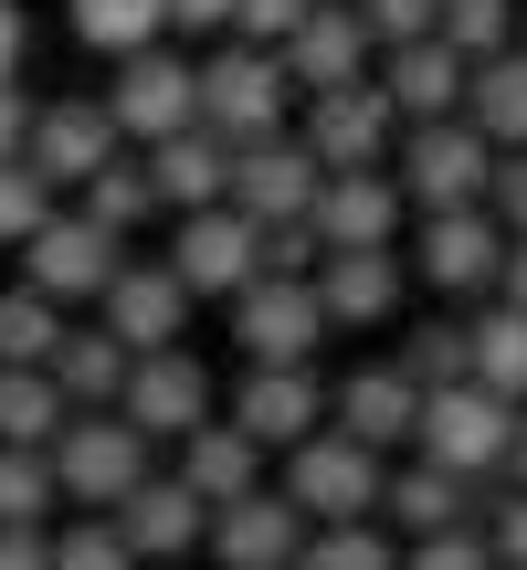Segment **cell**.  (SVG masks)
<instances>
[{
	"mask_svg": "<svg viewBox=\"0 0 527 570\" xmlns=\"http://www.w3.org/2000/svg\"><path fill=\"white\" fill-rule=\"evenodd\" d=\"M296 570H401V539L390 529H306Z\"/></svg>",
	"mask_w": 527,
	"mask_h": 570,
	"instance_id": "cell-36",
	"label": "cell"
},
{
	"mask_svg": "<svg viewBox=\"0 0 527 570\" xmlns=\"http://www.w3.org/2000/svg\"><path fill=\"white\" fill-rule=\"evenodd\" d=\"M211 370L190 360V348H159V360H127V391H117V423L148 433V444H180V433L211 423Z\"/></svg>",
	"mask_w": 527,
	"mask_h": 570,
	"instance_id": "cell-10",
	"label": "cell"
},
{
	"mask_svg": "<svg viewBox=\"0 0 527 570\" xmlns=\"http://www.w3.org/2000/svg\"><path fill=\"white\" fill-rule=\"evenodd\" d=\"M285 106H296V75H285L275 53H253V42H232V53H211V63H201V127H211L222 148L275 138Z\"/></svg>",
	"mask_w": 527,
	"mask_h": 570,
	"instance_id": "cell-6",
	"label": "cell"
},
{
	"mask_svg": "<svg viewBox=\"0 0 527 570\" xmlns=\"http://www.w3.org/2000/svg\"><path fill=\"white\" fill-rule=\"evenodd\" d=\"M138 169H148V190H159V212H211L222 180H232V148L211 138V127H180V138L138 148Z\"/></svg>",
	"mask_w": 527,
	"mask_h": 570,
	"instance_id": "cell-25",
	"label": "cell"
},
{
	"mask_svg": "<svg viewBox=\"0 0 527 570\" xmlns=\"http://www.w3.org/2000/svg\"><path fill=\"white\" fill-rule=\"evenodd\" d=\"M475 539H486L496 570H527V497H496V518H486Z\"/></svg>",
	"mask_w": 527,
	"mask_h": 570,
	"instance_id": "cell-45",
	"label": "cell"
},
{
	"mask_svg": "<svg viewBox=\"0 0 527 570\" xmlns=\"http://www.w3.org/2000/svg\"><path fill=\"white\" fill-rule=\"evenodd\" d=\"M507 433H517V412L496 402V391H475V381L422 391V423H411V465H444V475H465V487H486V475L507 465Z\"/></svg>",
	"mask_w": 527,
	"mask_h": 570,
	"instance_id": "cell-4",
	"label": "cell"
},
{
	"mask_svg": "<svg viewBox=\"0 0 527 570\" xmlns=\"http://www.w3.org/2000/svg\"><path fill=\"white\" fill-rule=\"evenodd\" d=\"M53 570H138V550H127L106 518H74V529L53 539Z\"/></svg>",
	"mask_w": 527,
	"mask_h": 570,
	"instance_id": "cell-39",
	"label": "cell"
},
{
	"mask_svg": "<svg viewBox=\"0 0 527 570\" xmlns=\"http://www.w3.org/2000/svg\"><path fill=\"white\" fill-rule=\"evenodd\" d=\"M401 570H496V560H486V539H475V529H444V539H411Z\"/></svg>",
	"mask_w": 527,
	"mask_h": 570,
	"instance_id": "cell-43",
	"label": "cell"
},
{
	"mask_svg": "<svg viewBox=\"0 0 527 570\" xmlns=\"http://www.w3.org/2000/svg\"><path fill=\"white\" fill-rule=\"evenodd\" d=\"M117 265H127V244L96 233L84 212H53V223L21 244V285H32L42 306H96L106 285H117Z\"/></svg>",
	"mask_w": 527,
	"mask_h": 570,
	"instance_id": "cell-7",
	"label": "cell"
},
{
	"mask_svg": "<svg viewBox=\"0 0 527 570\" xmlns=\"http://www.w3.org/2000/svg\"><path fill=\"white\" fill-rule=\"evenodd\" d=\"M390 138H401V117H390L380 85H338V96H306V127L296 148L338 180V169H390Z\"/></svg>",
	"mask_w": 527,
	"mask_h": 570,
	"instance_id": "cell-11",
	"label": "cell"
},
{
	"mask_svg": "<svg viewBox=\"0 0 527 570\" xmlns=\"http://www.w3.org/2000/svg\"><path fill=\"white\" fill-rule=\"evenodd\" d=\"M0 570H53V529H0Z\"/></svg>",
	"mask_w": 527,
	"mask_h": 570,
	"instance_id": "cell-46",
	"label": "cell"
},
{
	"mask_svg": "<svg viewBox=\"0 0 527 570\" xmlns=\"http://www.w3.org/2000/svg\"><path fill=\"white\" fill-rule=\"evenodd\" d=\"M106 529H117L127 550H138V570H159V560H190V550H201V529H211V508H201V497L180 487V475H148V487L127 497V508L106 518Z\"/></svg>",
	"mask_w": 527,
	"mask_h": 570,
	"instance_id": "cell-22",
	"label": "cell"
},
{
	"mask_svg": "<svg viewBox=\"0 0 527 570\" xmlns=\"http://www.w3.org/2000/svg\"><path fill=\"white\" fill-rule=\"evenodd\" d=\"M465 75L475 63L465 53H444V42H401V53H380V96H390V117L401 127H432V117H465Z\"/></svg>",
	"mask_w": 527,
	"mask_h": 570,
	"instance_id": "cell-23",
	"label": "cell"
},
{
	"mask_svg": "<svg viewBox=\"0 0 527 570\" xmlns=\"http://www.w3.org/2000/svg\"><path fill=\"white\" fill-rule=\"evenodd\" d=\"M201 550L222 560V570H296V550H306V518L285 508L275 487H253V497H232V508H211Z\"/></svg>",
	"mask_w": 527,
	"mask_h": 570,
	"instance_id": "cell-21",
	"label": "cell"
},
{
	"mask_svg": "<svg viewBox=\"0 0 527 570\" xmlns=\"http://www.w3.org/2000/svg\"><path fill=\"white\" fill-rule=\"evenodd\" d=\"M465 127L507 159V148H527V42H507L496 63H475L465 75Z\"/></svg>",
	"mask_w": 527,
	"mask_h": 570,
	"instance_id": "cell-27",
	"label": "cell"
},
{
	"mask_svg": "<svg viewBox=\"0 0 527 570\" xmlns=\"http://www.w3.org/2000/svg\"><path fill=\"white\" fill-rule=\"evenodd\" d=\"M21 53H32V21H21V0H0V85H21Z\"/></svg>",
	"mask_w": 527,
	"mask_h": 570,
	"instance_id": "cell-48",
	"label": "cell"
},
{
	"mask_svg": "<svg viewBox=\"0 0 527 570\" xmlns=\"http://www.w3.org/2000/svg\"><path fill=\"white\" fill-rule=\"evenodd\" d=\"M53 391H63V412H117V391H127V348L106 338V327H63V348H53Z\"/></svg>",
	"mask_w": 527,
	"mask_h": 570,
	"instance_id": "cell-28",
	"label": "cell"
},
{
	"mask_svg": "<svg viewBox=\"0 0 527 570\" xmlns=\"http://www.w3.org/2000/svg\"><path fill=\"white\" fill-rule=\"evenodd\" d=\"M222 423L243 433L253 454H296V444L327 433V391H317V370H243V391H232Z\"/></svg>",
	"mask_w": 527,
	"mask_h": 570,
	"instance_id": "cell-14",
	"label": "cell"
},
{
	"mask_svg": "<svg viewBox=\"0 0 527 570\" xmlns=\"http://www.w3.org/2000/svg\"><path fill=\"white\" fill-rule=\"evenodd\" d=\"M96 106L117 117V138L159 148V138H180V127H201V63L169 53V42H148V53H127V63H117V85H106Z\"/></svg>",
	"mask_w": 527,
	"mask_h": 570,
	"instance_id": "cell-5",
	"label": "cell"
},
{
	"mask_svg": "<svg viewBox=\"0 0 527 570\" xmlns=\"http://www.w3.org/2000/svg\"><path fill=\"white\" fill-rule=\"evenodd\" d=\"M317 180H327V169L296 148V127H275V138H243V148H232L222 202L243 212L253 233H275V223H306V212H317Z\"/></svg>",
	"mask_w": 527,
	"mask_h": 570,
	"instance_id": "cell-9",
	"label": "cell"
},
{
	"mask_svg": "<svg viewBox=\"0 0 527 570\" xmlns=\"http://www.w3.org/2000/svg\"><path fill=\"white\" fill-rule=\"evenodd\" d=\"M180 487L201 497V508H232V497H253V487H264V454L222 423V412H211L201 433H180Z\"/></svg>",
	"mask_w": 527,
	"mask_h": 570,
	"instance_id": "cell-26",
	"label": "cell"
},
{
	"mask_svg": "<svg viewBox=\"0 0 527 570\" xmlns=\"http://www.w3.org/2000/svg\"><path fill=\"white\" fill-rule=\"evenodd\" d=\"M74 423L53 391V370H0V444L11 454H53V433Z\"/></svg>",
	"mask_w": 527,
	"mask_h": 570,
	"instance_id": "cell-30",
	"label": "cell"
},
{
	"mask_svg": "<svg viewBox=\"0 0 527 570\" xmlns=\"http://www.w3.org/2000/svg\"><path fill=\"white\" fill-rule=\"evenodd\" d=\"M517 42H527V0H517Z\"/></svg>",
	"mask_w": 527,
	"mask_h": 570,
	"instance_id": "cell-52",
	"label": "cell"
},
{
	"mask_svg": "<svg viewBox=\"0 0 527 570\" xmlns=\"http://www.w3.org/2000/svg\"><path fill=\"white\" fill-rule=\"evenodd\" d=\"M380 454H359L348 444V433H317V444H296L285 454V508L306 518V529H369V518H380Z\"/></svg>",
	"mask_w": 527,
	"mask_h": 570,
	"instance_id": "cell-3",
	"label": "cell"
},
{
	"mask_svg": "<svg viewBox=\"0 0 527 570\" xmlns=\"http://www.w3.org/2000/svg\"><path fill=\"white\" fill-rule=\"evenodd\" d=\"M306 296H317L327 327H390L401 296H411V265H401V254H317Z\"/></svg>",
	"mask_w": 527,
	"mask_h": 570,
	"instance_id": "cell-20",
	"label": "cell"
},
{
	"mask_svg": "<svg viewBox=\"0 0 527 570\" xmlns=\"http://www.w3.org/2000/svg\"><path fill=\"white\" fill-rule=\"evenodd\" d=\"M496 475H507V497H527V412H517V433H507V465H496Z\"/></svg>",
	"mask_w": 527,
	"mask_h": 570,
	"instance_id": "cell-51",
	"label": "cell"
},
{
	"mask_svg": "<svg viewBox=\"0 0 527 570\" xmlns=\"http://www.w3.org/2000/svg\"><path fill=\"white\" fill-rule=\"evenodd\" d=\"M253 254H264V275H285V285H306V275H317V233H306V223H275Z\"/></svg>",
	"mask_w": 527,
	"mask_h": 570,
	"instance_id": "cell-44",
	"label": "cell"
},
{
	"mask_svg": "<svg viewBox=\"0 0 527 570\" xmlns=\"http://www.w3.org/2000/svg\"><path fill=\"white\" fill-rule=\"evenodd\" d=\"M486 169H496V148L465 117H432V127H401L390 138V180H401V202L422 223L432 212H486Z\"/></svg>",
	"mask_w": 527,
	"mask_h": 570,
	"instance_id": "cell-2",
	"label": "cell"
},
{
	"mask_svg": "<svg viewBox=\"0 0 527 570\" xmlns=\"http://www.w3.org/2000/svg\"><path fill=\"white\" fill-rule=\"evenodd\" d=\"M63 348V306H42L32 285H11L0 296V370H53Z\"/></svg>",
	"mask_w": 527,
	"mask_h": 570,
	"instance_id": "cell-32",
	"label": "cell"
},
{
	"mask_svg": "<svg viewBox=\"0 0 527 570\" xmlns=\"http://www.w3.org/2000/svg\"><path fill=\"white\" fill-rule=\"evenodd\" d=\"M486 223H496V233H507V244H517V233H527V148H507V159H496V169H486Z\"/></svg>",
	"mask_w": 527,
	"mask_h": 570,
	"instance_id": "cell-42",
	"label": "cell"
},
{
	"mask_svg": "<svg viewBox=\"0 0 527 570\" xmlns=\"http://www.w3.org/2000/svg\"><path fill=\"white\" fill-rule=\"evenodd\" d=\"M148 212H159V190H148V169H138V159H106L96 180H84V223H96V233H117V244L148 223Z\"/></svg>",
	"mask_w": 527,
	"mask_h": 570,
	"instance_id": "cell-34",
	"label": "cell"
},
{
	"mask_svg": "<svg viewBox=\"0 0 527 570\" xmlns=\"http://www.w3.org/2000/svg\"><path fill=\"white\" fill-rule=\"evenodd\" d=\"M63 21H74V42H84V53H148V42H159L169 32V11H159V0H63Z\"/></svg>",
	"mask_w": 527,
	"mask_h": 570,
	"instance_id": "cell-31",
	"label": "cell"
},
{
	"mask_svg": "<svg viewBox=\"0 0 527 570\" xmlns=\"http://www.w3.org/2000/svg\"><path fill=\"white\" fill-rule=\"evenodd\" d=\"M169 32H232V0H159Z\"/></svg>",
	"mask_w": 527,
	"mask_h": 570,
	"instance_id": "cell-47",
	"label": "cell"
},
{
	"mask_svg": "<svg viewBox=\"0 0 527 570\" xmlns=\"http://www.w3.org/2000/svg\"><path fill=\"white\" fill-rule=\"evenodd\" d=\"M285 75H296V96H338V85H369V63H380V42H369L359 0H317V11L296 21V42H285Z\"/></svg>",
	"mask_w": 527,
	"mask_h": 570,
	"instance_id": "cell-17",
	"label": "cell"
},
{
	"mask_svg": "<svg viewBox=\"0 0 527 570\" xmlns=\"http://www.w3.org/2000/svg\"><path fill=\"white\" fill-rule=\"evenodd\" d=\"M401 180L390 169H338V180H317V212H306V233H317V254H401Z\"/></svg>",
	"mask_w": 527,
	"mask_h": 570,
	"instance_id": "cell-8",
	"label": "cell"
},
{
	"mask_svg": "<svg viewBox=\"0 0 527 570\" xmlns=\"http://www.w3.org/2000/svg\"><path fill=\"white\" fill-rule=\"evenodd\" d=\"M317 11V0H232V32L253 42V53H285L296 42V21Z\"/></svg>",
	"mask_w": 527,
	"mask_h": 570,
	"instance_id": "cell-41",
	"label": "cell"
},
{
	"mask_svg": "<svg viewBox=\"0 0 527 570\" xmlns=\"http://www.w3.org/2000/svg\"><path fill=\"white\" fill-rule=\"evenodd\" d=\"M21 138H32V106H21V85H0V159H21Z\"/></svg>",
	"mask_w": 527,
	"mask_h": 570,
	"instance_id": "cell-49",
	"label": "cell"
},
{
	"mask_svg": "<svg viewBox=\"0 0 527 570\" xmlns=\"http://www.w3.org/2000/svg\"><path fill=\"white\" fill-rule=\"evenodd\" d=\"M465 348H475L465 381H475V391H496L507 412H527V317H517V306H486V317H465Z\"/></svg>",
	"mask_w": 527,
	"mask_h": 570,
	"instance_id": "cell-29",
	"label": "cell"
},
{
	"mask_svg": "<svg viewBox=\"0 0 527 570\" xmlns=\"http://www.w3.org/2000/svg\"><path fill=\"white\" fill-rule=\"evenodd\" d=\"M264 233L243 223L232 202H211V212H180V244H169V275H180V296H243V285L264 275Z\"/></svg>",
	"mask_w": 527,
	"mask_h": 570,
	"instance_id": "cell-13",
	"label": "cell"
},
{
	"mask_svg": "<svg viewBox=\"0 0 527 570\" xmlns=\"http://www.w3.org/2000/svg\"><path fill=\"white\" fill-rule=\"evenodd\" d=\"M390 370H401L411 391H454V381L475 370V348H465V327L432 317V327H411V338H401V360H390Z\"/></svg>",
	"mask_w": 527,
	"mask_h": 570,
	"instance_id": "cell-35",
	"label": "cell"
},
{
	"mask_svg": "<svg viewBox=\"0 0 527 570\" xmlns=\"http://www.w3.org/2000/svg\"><path fill=\"white\" fill-rule=\"evenodd\" d=\"M42 465H53V497H74L84 518H117L127 497L159 475V465H148V433H127L117 412H74V423L53 433Z\"/></svg>",
	"mask_w": 527,
	"mask_h": 570,
	"instance_id": "cell-1",
	"label": "cell"
},
{
	"mask_svg": "<svg viewBox=\"0 0 527 570\" xmlns=\"http://www.w3.org/2000/svg\"><path fill=\"white\" fill-rule=\"evenodd\" d=\"M106 159H127L117 117H106L96 96H63V106H32V138H21V169H32L42 190H84Z\"/></svg>",
	"mask_w": 527,
	"mask_h": 570,
	"instance_id": "cell-12",
	"label": "cell"
},
{
	"mask_svg": "<svg viewBox=\"0 0 527 570\" xmlns=\"http://www.w3.org/2000/svg\"><path fill=\"white\" fill-rule=\"evenodd\" d=\"M369 42L380 53H401V42H432V21H444V0H359Z\"/></svg>",
	"mask_w": 527,
	"mask_h": 570,
	"instance_id": "cell-40",
	"label": "cell"
},
{
	"mask_svg": "<svg viewBox=\"0 0 527 570\" xmlns=\"http://www.w3.org/2000/svg\"><path fill=\"white\" fill-rule=\"evenodd\" d=\"M42 223H53V190H42L21 159H0V244H32Z\"/></svg>",
	"mask_w": 527,
	"mask_h": 570,
	"instance_id": "cell-38",
	"label": "cell"
},
{
	"mask_svg": "<svg viewBox=\"0 0 527 570\" xmlns=\"http://www.w3.org/2000/svg\"><path fill=\"white\" fill-rule=\"evenodd\" d=\"M411 275L432 285V296H496V265H507V233L486 223V212H432L422 233H411L401 254Z\"/></svg>",
	"mask_w": 527,
	"mask_h": 570,
	"instance_id": "cell-18",
	"label": "cell"
},
{
	"mask_svg": "<svg viewBox=\"0 0 527 570\" xmlns=\"http://www.w3.org/2000/svg\"><path fill=\"white\" fill-rule=\"evenodd\" d=\"M106 338L127 348V360H159V348H190V296H180V275L169 265H117V285H106Z\"/></svg>",
	"mask_w": 527,
	"mask_h": 570,
	"instance_id": "cell-16",
	"label": "cell"
},
{
	"mask_svg": "<svg viewBox=\"0 0 527 570\" xmlns=\"http://www.w3.org/2000/svg\"><path fill=\"white\" fill-rule=\"evenodd\" d=\"M232 338H243L253 370H306V360H317V338H327V317H317V296H306V285L253 275L243 296H232Z\"/></svg>",
	"mask_w": 527,
	"mask_h": 570,
	"instance_id": "cell-15",
	"label": "cell"
},
{
	"mask_svg": "<svg viewBox=\"0 0 527 570\" xmlns=\"http://www.w3.org/2000/svg\"><path fill=\"white\" fill-rule=\"evenodd\" d=\"M53 508H63V497H53V465L0 444V529H42Z\"/></svg>",
	"mask_w": 527,
	"mask_h": 570,
	"instance_id": "cell-37",
	"label": "cell"
},
{
	"mask_svg": "<svg viewBox=\"0 0 527 570\" xmlns=\"http://www.w3.org/2000/svg\"><path fill=\"white\" fill-rule=\"evenodd\" d=\"M496 306H517V317H527V233L507 244V265H496Z\"/></svg>",
	"mask_w": 527,
	"mask_h": 570,
	"instance_id": "cell-50",
	"label": "cell"
},
{
	"mask_svg": "<svg viewBox=\"0 0 527 570\" xmlns=\"http://www.w3.org/2000/svg\"><path fill=\"white\" fill-rule=\"evenodd\" d=\"M369 529H401V539H444V529H475V487L444 465H401L380 475V518Z\"/></svg>",
	"mask_w": 527,
	"mask_h": 570,
	"instance_id": "cell-24",
	"label": "cell"
},
{
	"mask_svg": "<svg viewBox=\"0 0 527 570\" xmlns=\"http://www.w3.org/2000/svg\"><path fill=\"white\" fill-rule=\"evenodd\" d=\"M411 423H422V391H411L390 360L380 370H348V381L327 391V433H348V444L380 454V465H390V454H411Z\"/></svg>",
	"mask_w": 527,
	"mask_h": 570,
	"instance_id": "cell-19",
	"label": "cell"
},
{
	"mask_svg": "<svg viewBox=\"0 0 527 570\" xmlns=\"http://www.w3.org/2000/svg\"><path fill=\"white\" fill-rule=\"evenodd\" d=\"M432 42L465 63H496L517 42V0H444V21H432Z\"/></svg>",
	"mask_w": 527,
	"mask_h": 570,
	"instance_id": "cell-33",
	"label": "cell"
}]
</instances>
